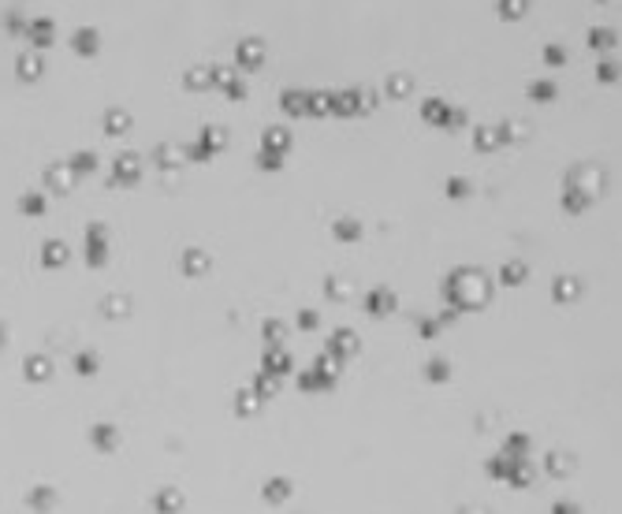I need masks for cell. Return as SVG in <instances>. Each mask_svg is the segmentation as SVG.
<instances>
[{
    "mask_svg": "<svg viewBox=\"0 0 622 514\" xmlns=\"http://www.w3.org/2000/svg\"><path fill=\"white\" fill-rule=\"evenodd\" d=\"M268 56V49H265V38H243L235 45V63H238V71H257L261 63H265Z\"/></svg>",
    "mask_w": 622,
    "mask_h": 514,
    "instance_id": "1",
    "label": "cell"
},
{
    "mask_svg": "<svg viewBox=\"0 0 622 514\" xmlns=\"http://www.w3.org/2000/svg\"><path fill=\"white\" fill-rule=\"evenodd\" d=\"M23 38H30V45H34V49H49L52 41H56V23H52V19H45V15H41V19H30Z\"/></svg>",
    "mask_w": 622,
    "mask_h": 514,
    "instance_id": "2",
    "label": "cell"
},
{
    "mask_svg": "<svg viewBox=\"0 0 622 514\" xmlns=\"http://www.w3.org/2000/svg\"><path fill=\"white\" fill-rule=\"evenodd\" d=\"M71 49L79 52V56H97V52H101V30L97 27H79L71 34Z\"/></svg>",
    "mask_w": 622,
    "mask_h": 514,
    "instance_id": "3",
    "label": "cell"
},
{
    "mask_svg": "<svg viewBox=\"0 0 622 514\" xmlns=\"http://www.w3.org/2000/svg\"><path fill=\"white\" fill-rule=\"evenodd\" d=\"M421 116H429V119H436V123H462L466 119V112H451L440 97H432V101H425L421 105Z\"/></svg>",
    "mask_w": 622,
    "mask_h": 514,
    "instance_id": "4",
    "label": "cell"
},
{
    "mask_svg": "<svg viewBox=\"0 0 622 514\" xmlns=\"http://www.w3.org/2000/svg\"><path fill=\"white\" fill-rule=\"evenodd\" d=\"M328 108L332 112H340V116H351L362 108V93L358 90H343V93H328Z\"/></svg>",
    "mask_w": 622,
    "mask_h": 514,
    "instance_id": "5",
    "label": "cell"
},
{
    "mask_svg": "<svg viewBox=\"0 0 622 514\" xmlns=\"http://www.w3.org/2000/svg\"><path fill=\"white\" fill-rule=\"evenodd\" d=\"M496 15L503 23H518V19L529 15V0H496Z\"/></svg>",
    "mask_w": 622,
    "mask_h": 514,
    "instance_id": "6",
    "label": "cell"
},
{
    "mask_svg": "<svg viewBox=\"0 0 622 514\" xmlns=\"http://www.w3.org/2000/svg\"><path fill=\"white\" fill-rule=\"evenodd\" d=\"M619 45V30L615 27H593L589 30V49L604 52V49H615Z\"/></svg>",
    "mask_w": 622,
    "mask_h": 514,
    "instance_id": "7",
    "label": "cell"
},
{
    "mask_svg": "<svg viewBox=\"0 0 622 514\" xmlns=\"http://www.w3.org/2000/svg\"><path fill=\"white\" fill-rule=\"evenodd\" d=\"M183 86H187V90H209L213 86V68H205V63L190 68L187 75H183Z\"/></svg>",
    "mask_w": 622,
    "mask_h": 514,
    "instance_id": "8",
    "label": "cell"
},
{
    "mask_svg": "<svg viewBox=\"0 0 622 514\" xmlns=\"http://www.w3.org/2000/svg\"><path fill=\"white\" fill-rule=\"evenodd\" d=\"M15 68H19V79H23V82H34V79H41V71H45V63H41V60L34 56V52H26V56H19V63H15Z\"/></svg>",
    "mask_w": 622,
    "mask_h": 514,
    "instance_id": "9",
    "label": "cell"
},
{
    "mask_svg": "<svg viewBox=\"0 0 622 514\" xmlns=\"http://www.w3.org/2000/svg\"><path fill=\"white\" fill-rule=\"evenodd\" d=\"M410 90H414V79H410L407 71H395V75L388 79V97H395V101H399V97H407Z\"/></svg>",
    "mask_w": 622,
    "mask_h": 514,
    "instance_id": "10",
    "label": "cell"
},
{
    "mask_svg": "<svg viewBox=\"0 0 622 514\" xmlns=\"http://www.w3.org/2000/svg\"><path fill=\"white\" fill-rule=\"evenodd\" d=\"M555 93H559V90H555V82H552V79L529 82V101H540V105H544V101H555Z\"/></svg>",
    "mask_w": 622,
    "mask_h": 514,
    "instance_id": "11",
    "label": "cell"
},
{
    "mask_svg": "<svg viewBox=\"0 0 622 514\" xmlns=\"http://www.w3.org/2000/svg\"><path fill=\"white\" fill-rule=\"evenodd\" d=\"M283 108L291 116H302L305 112V90H283Z\"/></svg>",
    "mask_w": 622,
    "mask_h": 514,
    "instance_id": "12",
    "label": "cell"
},
{
    "mask_svg": "<svg viewBox=\"0 0 622 514\" xmlns=\"http://www.w3.org/2000/svg\"><path fill=\"white\" fill-rule=\"evenodd\" d=\"M105 127H108V135H123V130L130 127V116L119 112V108H112V112L105 116Z\"/></svg>",
    "mask_w": 622,
    "mask_h": 514,
    "instance_id": "13",
    "label": "cell"
},
{
    "mask_svg": "<svg viewBox=\"0 0 622 514\" xmlns=\"http://www.w3.org/2000/svg\"><path fill=\"white\" fill-rule=\"evenodd\" d=\"M544 63H548V68H563L566 63V49L559 41H548V45H544Z\"/></svg>",
    "mask_w": 622,
    "mask_h": 514,
    "instance_id": "14",
    "label": "cell"
},
{
    "mask_svg": "<svg viewBox=\"0 0 622 514\" xmlns=\"http://www.w3.org/2000/svg\"><path fill=\"white\" fill-rule=\"evenodd\" d=\"M4 27H8V34L23 38V34H26V19H23V12H8V15H4Z\"/></svg>",
    "mask_w": 622,
    "mask_h": 514,
    "instance_id": "15",
    "label": "cell"
},
{
    "mask_svg": "<svg viewBox=\"0 0 622 514\" xmlns=\"http://www.w3.org/2000/svg\"><path fill=\"white\" fill-rule=\"evenodd\" d=\"M596 79H600V82H615V79H619V63H615V60H600Z\"/></svg>",
    "mask_w": 622,
    "mask_h": 514,
    "instance_id": "16",
    "label": "cell"
},
{
    "mask_svg": "<svg viewBox=\"0 0 622 514\" xmlns=\"http://www.w3.org/2000/svg\"><path fill=\"white\" fill-rule=\"evenodd\" d=\"M265 146L268 149H283V146H287V130H280V127L265 130Z\"/></svg>",
    "mask_w": 622,
    "mask_h": 514,
    "instance_id": "17",
    "label": "cell"
},
{
    "mask_svg": "<svg viewBox=\"0 0 622 514\" xmlns=\"http://www.w3.org/2000/svg\"><path fill=\"white\" fill-rule=\"evenodd\" d=\"M119 176H123V179H135V176H138L135 157H119Z\"/></svg>",
    "mask_w": 622,
    "mask_h": 514,
    "instance_id": "18",
    "label": "cell"
},
{
    "mask_svg": "<svg viewBox=\"0 0 622 514\" xmlns=\"http://www.w3.org/2000/svg\"><path fill=\"white\" fill-rule=\"evenodd\" d=\"M499 142V135H492V130H477V149H492Z\"/></svg>",
    "mask_w": 622,
    "mask_h": 514,
    "instance_id": "19",
    "label": "cell"
},
{
    "mask_svg": "<svg viewBox=\"0 0 622 514\" xmlns=\"http://www.w3.org/2000/svg\"><path fill=\"white\" fill-rule=\"evenodd\" d=\"M227 93H232V97H243V93H246V86L238 82V79H232V82H227Z\"/></svg>",
    "mask_w": 622,
    "mask_h": 514,
    "instance_id": "20",
    "label": "cell"
},
{
    "mask_svg": "<svg viewBox=\"0 0 622 514\" xmlns=\"http://www.w3.org/2000/svg\"><path fill=\"white\" fill-rule=\"evenodd\" d=\"M503 276H507L510 283H518V276H522V265H507V272H503Z\"/></svg>",
    "mask_w": 622,
    "mask_h": 514,
    "instance_id": "21",
    "label": "cell"
},
{
    "mask_svg": "<svg viewBox=\"0 0 622 514\" xmlns=\"http://www.w3.org/2000/svg\"><path fill=\"white\" fill-rule=\"evenodd\" d=\"M340 235H343V239H354L358 227H354V224H340Z\"/></svg>",
    "mask_w": 622,
    "mask_h": 514,
    "instance_id": "22",
    "label": "cell"
},
{
    "mask_svg": "<svg viewBox=\"0 0 622 514\" xmlns=\"http://www.w3.org/2000/svg\"><path fill=\"white\" fill-rule=\"evenodd\" d=\"M447 190H451V194H466V183L462 179H458V183L451 179V183H447Z\"/></svg>",
    "mask_w": 622,
    "mask_h": 514,
    "instance_id": "23",
    "label": "cell"
},
{
    "mask_svg": "<svg viewBox=\"0 0 622 514\" xmlns=\"http://www.w3.org/2000/svg\"><path fill=\"white\" fill-rule=\"evenodd\" d=\"M596 4H607V0H596Z\"/></svg>",
    "mask_w": 622,
    "mask_h": 514,
    "instance_id": "24",
    "label": "cell"
}]
</instances>
